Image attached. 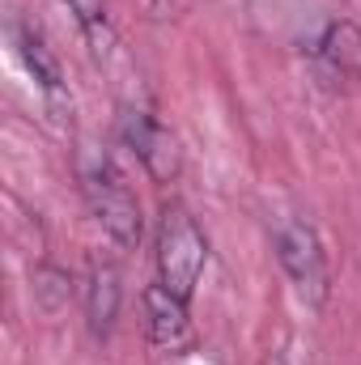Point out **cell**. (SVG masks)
Masks as SVG:
<instances>
[{"mask_svg":"<svg viewBox=\"0 0 361 365\" xmlns=\"http://www.w3.org/2000/svg\"><path fill=\"white\" fill-rule=\"evenodd\" d=\"M208 268V238L195 225V217L183 204H166L162 221H158V280L179 293L183 302H191L200 276Z\"/></svg>","mask_w":361,"mask_h":365,"instance_id":"6da1fadb","label":"cell"},{"mask_svg":"<svg viewBox=\"0 0 361 365\" xmlns=\"http://www.w3.org/2000/svg\"><path fill=\"white\" fill-rule=\"evenodd\" d=\"M276 264L289 276L293 293L310 306L323 310L332 297V272H327V251L319 242V234L306 221H285L276 230Z\"/></svg>","mask_w":361,"mask_h":365,"instance_id":"7a4b0ae2","label":"cell"},{"mask_svg":"<svg viewBox=\"0 0 361 365\" xmlns=\"http://www.w3.org/2000/svg\"><path fill=\"white\" fill-rule=\"evenodd\" d=\"M86 204H90V217L98 221V230L119 247V251H136L141 247V204L132 195V187L123 182V175L106 162H98L90 175H86Z\"/></svg>","mask_w":361,"mask_h":365,"instance_id":"3957f363","label":"cell"},{"mask_svg":"<svg viewBox=\"0 0 361 365\" xmlns=\"http://www.w3.org/2000/svg\"><path fill=\"white\" fill-rule=\"evenodd\" d=\"M119 136L123 145L136 153V162L145 166V175L153 182H175L183 170V149L171 128H162L153 115L145 110H123L119 115Z\"/></svg>","mask_w":361,"mask_h":365,"instance_id":"277c9868","label":"cell"},{"mask_svg":"<svg viewBox=\"0 0 361 365\" xmlns=\"http://www.w3.org/2000/svg\"><path fill=\"white\" fill-rule=\"evenodd\" d=\"M141 306H145V336H149L153 349H162V353H187V349H191L195 327H191L187 302H183L179 293H171V289L158 280V284L145 289Z\"/></svg>","mask_w":361,"mask_h":365,"instance_id":"5b68a950","label":"cell"},{"mask_svg":"<svg viewBox=\"0 0 361 365\" xmlns=\"http://www.w3.org/2000/svg\"><path fill=\"white\" fill-rule=\"evenodd\" d=\"M119 302H123V280L111 264H93L86 280V323L98 340L111 336L115 319H119Z\"/></svg>","mask_w":361,"mask_h":365,"instance_id":"8992f818","label":"cell"},{"mask_svg":"<svg viewBox=\"0 0 361 365\" xmlns=\"http://www.w3.org/2000/svg\"><path fill=\"white\" fill-rule=\"evenodd\" d=\"M319 60L332 68L336 81L361 86V26L353 21H332L319 38Z\"/></svg>","mask_w":361,"mask_h":365,"instance_id":"52a82bcc","label":"cell"},{"mask_svg":"<svg viewBox=\"0 0 361 365\" xmlns=\"http://www.w3.org/2000/svg\"><path fill=\"white\" fill-rule=\"evenodd\" d=\"M17 56H21L26 73L39 81V90L47 93L51 102H64V73H60L56 56L43 47V38L34 30H17Z\"/></svg>","mask_w":361,"mask_h":365,"instance_id":"ba28073f","label":"cell"},{"mask_svg":"<svg viewBox=\"0 0 361 365\" xmlns=\"http://www.w3.org/2000/svg\"><path fill=\"white\" fill-rule=\"evenodd\" d=\"M64 4H68V13H73V21L81 30L86 47H90V56L93 60H106V51L115 43L111 17H106V0H64Z\"/></svg>","mask_w":361,"mask_h":365,"instance_id":"9c48e42d","label":"cell"},{"mask_svg":"<svg viewBox=\"0 0 361 365\" xmlns=\"http://www.w3.org/2000/svg\"><path fill=\"white\" fill-rule=\"evenodd\" d=\"M68 297H73V276L64 272V268H56V264L34 268V306H39L43 314L64 310Z\"/></svg>","mask_w":361,"mask_h":365,"instance_id":"30bf717a","label":"cell"}]
</instances>
